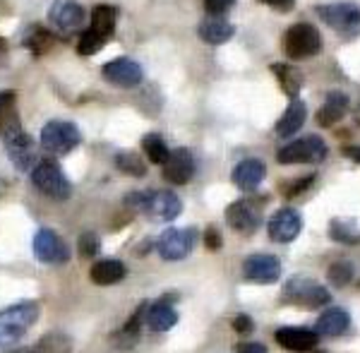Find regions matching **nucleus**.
Wrapping results in <instances>:
<instances>
[{"label":"nucleus","instance_id":"obj_45","mask_svg":"<svg viewBox=\"0 0 360 353\" xmlns=\"http://www.w3.org/2000/svg\"><path fill=\"white\" fill-rule=\"evenodd\" d=\"M0 51H5V41H3V39H0Z\"/></svg>","mask_w":360,"mask_h":353},{"label":"nucleus","instance_id":"obj_17","mask_svg":"<svg viewBox=\"0 0 360 353\" xmlns=\"http://www.w3.org/2000/svg\"><path fill=\"white\" fill-rule=\"evenodd\" d=\"M8 144V154L13 159V164L17 166L20 171H32L34 166L39 164V156H37V142L27 135V132H17V135L8 137L5 140Z\"/></svg>","mask_w":360,"mask_h":353},{"label":"nucleus","instance_id":"obj_12","mask_svg":"<svg viewBox=\"0 0 360 353\" xmlns=\"http://www.w3.org/2000/svg\"><path fill=\"white\" fill-rule=\"evenodd\" d=\"M34 255L37 259H41L46 264H63L68 262L70 250L65 245V240L51 229H39L34 236Z\"/></svg>","mask_w":360,"mask_h":353},{"label":"nucleus","instance_id":"obj_2","mask_svg":"<svg viewBox=\"0 0 360 353\" xmlns=\"http://www.w3.org/2000/svg\"><path fill=\"white\" fill-rule=\"evenodd\" d=\"M281 303L295 305V308L315 310L332 303V293L327 291L324 283L315 281L312 276H293L286 281L281 291Z\"/></svg>","mask_w":360,"mask_h":353},{"label":"nucleus","instance_id":"obj_38","mask_svg":"<svg viewBox=\"0 0 360 353\" xmlns=\"http://www.w3.org/2000/svg\"><path fill=\"white\" fill-rule=\"evenodd\" d=\"M315 183V176H307V178H300V181H295V183H288L286 188H283V195L286 198H295V195H300V193H305L310 185Z\"/></svg>","mask_w":360,"mask_h":353},{"label":"nucleus","instance_id":"obj_6","mask_svg":"<svg viewBox=\"0 0 360 353\" xmlns=\"http://www.w3.org/2000/svg\"><path fill=\"white\" fill-rule=\"evenodd\" d=\"M327 154H329V149L322 137L307 135L303 140H295L278 149L276 161L283 166L286 164H319V161L327 159Z\"/></svg>","mask_w":360,"mask_h":353},{"label":"nucleus","instance_id":"obj_44","mask_svg":"<svg viewBox=\"0 0 360 353\" xmlns=\"http://www.w3.org/2000/svg\"><path fill=\"white\" fill-rule=\"evenodd\" d=\"M10 353H37V349H34V344H32V346H27V349H15Z\"/></svg>","mask_w":360,"mask_h":353},{"label":"nucleus","instance_id":"obj_27","mask_svg":"<svg viewBox=\"0 0 360 353\" xmlns=\"http://www.w3.org/2000/svg\"><path fill=\"white\" fill-rule=\"evenodd\" d=\"M144 317H147V303H142L137 308L135 315L130 317V320L125 322V327L118 332V337H115V341H118L120 349H130V346L137 344V337H139V325L144 322Z\"/></svg>","mask_w":360,"mask_h":353},{"label":"nucleus","instance_id":"obj_1","mask_svg":"<svg viewBox=\"0 0 360 353\" xmlns=\"http://www.w3.org/2000/svg\"><path fill=\"white\" fill-rule=\"evenodd\" d=\"M39 315H41V305L37 300H20L0 310V346H15L37 325Z\"/></svg>","mask_w":360,"mask_h":353},{"label":"nucleus","instance_id":"obj_40","mask_svg":"<svg viewBox=\"0 0 360 353\" xmlns=\"http://www.w3.org/2000/svg\"><path fill=\"white\" fill-rule=\"evenodd\" d=\"M233 329L238 334H248V332H252L255 325H252V317L250 315H238L236 320H233Z\"/></svg>","mask_w":360,"mask_h":353},{"label":"nucleus","instance_id":"obj_3","mask_svg":"<svg viewBox=\"0 0 360 353\" xmlns=\"http://www.w3.org/2000/svg\"><path fill=\"white\" fill-rule=\"evenodd\" d=\"M127 205L135 207L139 212H147L149 219L154 222H173L183 212V202L176 193L166 190H147V193H130Z\"/></svg>","mask_w":360,"mask_h":353},{"label":"nucleus","instance_id":"obj_30","mask_svg":"<svg viewBox=\"0 0 360 353\" xmlns=\"http://www.w3.org/2000/svg\"><path fill=\"white\" fill-rule=\"evenodd\" d=\"M37 353H70L72 349V339L68 337L65 332H51L41 337L34 344Z\"/></svg>","mask_w":360,"mask_h":353},{"label":"nucleus","instance_id":"obj_33","mask_svg":"<svg viewBox=\"0 0 360 353\" xmlns=\"http://www.w3.org/2000/svg\"><path fill=\"white\" fill-rule=\"evenodd\" d=\"M103 44H106V39H103L101 34H96L94 29H86L82 37L77 39V51L82 56H94L96 51L103 49Z\"/></svg>","mask_w":360,"mask_h":353},{"label":"nucleus","instance_id":"obj_35","mask_svg":"<svg viewBox=\"0 0 360 353\" xmlns=\"http://www.w3.org/2000/svg\"><path fill=\"white\" fill-rule=\"evenodd\" d=\"M27 46L32 49L34 56H41L51 49V46H53V34L46 32V29H34L27 39Z\"/></svg>","mask_w":360,"mask_h":353},{"label":"nucleus","instance_id":"obj_21","mask_svg":"<svg viewBox=\"0 0 360 353\" xmlns=\"http://www.w3.org/2000/svg\"><path fill=\"white\" fill-rule=\"evenodd\" d=\"M154 332H168L178 325V310L166 300H156V303H147V317H144Z\"/></svg>","mask_w":360,"mask_h":353},{"label":"nucleus","instance_id":"obj_15","mask_svg":"<svg viewBox=\"0 0 360 353\" xmlns=\"http://www.w3.org/2000/svg\"><path fill=\"white\" fill-rule=\"evenodd\" d=\"M103 77L115 86H123V89H132L142 82V68L132 58H115V60L103 65Z\"/></svg>","mask_w":360,"mask_h":353},{"label":"nucleus","instance_id":"obj_9","mask_svg":"<svg viewBox=\"0 0 360 353\" xmlns=\"http://www.w3.org/2000/svg\"><path fill=\"white\" fill-rule=\"evenodd\" d=\"M195 243H197L195 229H168L161 233L156 248H159V255L166 262H176V259H183L193 252Z\"/></svg>","mask_w":360,"mask_h":353},{"label":"nucleus","instance_id":"obj_25","mask_svg":"<svg viewBox=\"0 0 360 353\" xmlns=\"http://www.w3.org/2000/svg\"><path fill=\"white\" fill-rule=\"evenodd\" d=\"M346 108H348V96L341 94V91H332V94H327L324 106L317 111V123L322 127H332L346 115Z\"/></svg>","mask_w":360,"mask_h":353},{"label":"nucleus","instance_id":"obj_19","mask_svg":"<svg viewBox=\"0 0 360 353\" xmlns=\"http://www.w3.org/2000/svg\"><path fill=\"white\" fill-rule=\"evenodd\" d=\"M348 327H351V315L344 308H327L315 322L319 337H341Z\"/></svg>","mask_w":360,"mask_h":353},{"label":"nucleus","instance_id":"obj_16","mask_svg":"<svg viewBox=\"0 0 360 353\" xmlns=\"http://www.w3.org/2000/svg\"><path fill=\"white\" fill-rule=\"evenodd\" d=\"M274 339L281 349L293 353H310L319 344V334L315 329H305V327H281L276 329Z\"/></svg>","mask_w":360,"mask_h":353},{"label":"nucleus","instance_id":"obj_18","mask_svg":"<svg viewBox=\"0 0 360 353\" xmlns=\"http://www.w3.org/2000/svg\"><path fill=\"white\" fill-rule=\"evenodd\" d=\"M49 20L60 29V32H75V29L82 27L84 22V10L79 3L75 0H58V3L51 8Z\"/></svg>","mask_w":360,"mask_h":353},{"label":"nucleus","instance_id":"obj_34","mask_svg":"<svg viewBox=\"0 0 360 353\" xmlns=\"http://www.w3.org/2000/svg\"><path fill=\"white\" fill-rule=\"evenodd\" d=\"M327 279L336 288L346 286V283H351V279H353V264L351 262H334L327 271Z\"/></svg>","mask_w":360,"mask_h":353},{"label":"nucleus","instance_id":"obj_11","mask_svg":"<svg viewBox=\"0 0 360 353\" xmlns=\"http://www.w3.org/2000/svg\"><path fill=\"white\" fill-rule=\"evenodd\" d=\"M243 276L252 283H276L281 279V262L274 255H250L243 262Z\"/></svg>","mask_w":360,"mask_h":353},{"label":"nucleus","instance_id":"obj_29","mask_svg":"<svg viewBox=\"0 0 360 353\" xmlns=\"http://www.w3.org/2000/svg\"><path fill=\"white\" fill-rule=\"evenodd\" d=\"M115 17H118V13H115L111 5H96L94 13H91L89 29H94L96 34H101L103 39H108L115 29Z\"/></svg>","mask_w":360,"mask_h":353},{"label":"nucleus","instance_id":"obj_43","mask_svg":"<svg viewBox=\"0 0 360 353\" xmlns=\"http://www.w3.org/2000/svg\"><path fill=\"white\" fill-rule=\"evenodd\" d=\"M344 156H348L351 161H356V164H360V147H344Z\"/></svg>","mask_w":360,"mask_h":353},{"label":"nucleus","instance_id":"obj_10","mask_svg":"<svg viewBox=\"0 0 360 353\" xmlns=\"http://www.w3.org/2000/svg\"><path fill=\"white\" fill-rule=\"evenodd\" d=\"M226 222L238 233H255L262 224V210L255 200H238L226 210Z\"/></svg>","mask_w":360,"mask_h":353},{"label":"nucleus","instance_id":"obj_8","mask_svg":"<svg viewBox=\"0 0 360 353\" xmlns=\"http://www.w3.org/2000/svg\"><path fill=\"white\" fill-rule=\"evenodd\" d=\"M79 130L77 125L68 120H51L41 130V147L51 154H68L79 144Z\"/></svg>","mask_w":360,"mask_h":353},{"label":"nucleus","instance_id":"obj_42","mask_svg":"<svg viewBox=\"0 0 360 353\" xmlns=\"http://www.w3.org/2000/svg\"><path fill=\"white\" fill-rule=\"evenodd\" d=\"M236 353H266V346H262L259 341H245V344H238Z\"/></svg>","mask_w":360,"mask_h":353},{"label":"nucleus","instance_id":"obj_5","mask_svg":"<svg viewBox=\"0 0 360 353\" xmlns=\"http://www.w3.org/2000/svg\"><path fill=\"white\" fill-rule=\"evenodd\" d=\"M32 183L34 188H39V193L51 200H68L72 195V185L53 161H39L32 169Z\"/></svg>","mask_w":360,"mask_h":353},{"label":"nucleus","instance_id":"obj_4","mask_svg":"<svg viewBox=\"0 0 360 353\" xmlns=\"http://www.w3.org/2000/svg\"><path fill=\"white\" fill-rule=\"evenodd\" d=\"M317 15L324 25H329L339 37L356 39L360 37V8L353 3H332L319 5Z\"/></svg>","mask_w":360,"mask_h":353},{"label":"nucleus","instance_id":"obj_7","mask_svg":"<svg viewBox=\"0 0 360 353\" xmlns=\"http://www.w3.org/2000/svg\"><path fill=\"white\" fill-rule=\"evenodd\" d=\"M283 51L293 60H305L322 51V37L312 25H293L283 34Z\"/></svg>","mask_w":360,"mask_h":353},{"label":"nucleus","instance_id":"obj_26","mask_svg":"<svg viewBox=\"0 0 360 353\" xmlns=\"http://www.w3.org/2000/svg\"><path fill=\"white\" fill-rule=\"evenodd\" d=\"M305 115H307V108L305 103L300 99H293L291 106L286 108V113L281 115V120L276 123V132L278 137H288V135H295V132L303 127L305 123Z\"/></svg>","mask_w":360,"mask_h":353},{"label":"nucleus","instance_id":"obj_32","mask_svg":"<svg viewBox=\"0 0 360 353\" xmlns=\"http://www.w3.org/2000/svg\"><path fill=\"white\" fill-rule=\"evenodd\" d=\"M142 149H144V154L149 156V161H152V164H164V161L168 159V152H171V149L166 147L164 137L156 135V132H152V135L144 137V140H142Z\"/></svg>","mask_w":360,"mask_h":353},{"label":"nucleus","instance_id":"obj_36","mask_svg":"<svg viewBox=\"0 0 360 353\" xmlns=\"http://www.w3.org/2000/svg\"><path fill=\"white\" fill-rule=\"evenodd\" d=\"M79 250H82L84 257H96L98 252H101V240H98V236L94 231H84L82 236H79Z\"/></svg>","mask_w":360,"mask_h":353},{"label":"nucleus","instance_id":"obj_41","mask_svg":"<svg viewBox=\"0 0 360 353\" xmlns=\"http://www.w3.org/2000/svg\"><path fill=\"white\" fill-rule=\"evenodd\" d=\"M262 5H269V8L278 10V13H291L295 8V0H259Z\"/></svg>","mask_w":360,"mask_h":353},{"label":"nucleus","instance_id":"obj_28","mask_svg":"<svg viewBox=\"0 0 360 353\" xmlns=\"http://www.w3.org/2000/svg\"><path fill=\"white\" fill-rule=\"evenodd\" d=\"M271 70H274L278 84H281V89L286 91L288 96H298L300 86H303V72L298 70V68L293 65H271Z\"/></svg>","mask_w":360,"mask_h":353},{"label":"nucleus","instance_id":"obj_20","mask_svg":"<svg viewBox=\"0 0 360 353\" xmlns=\"http://www.w3.org/2000/svg\"><path fill=\"white\" fill-rule=\"evenodd\" d=\"M20 130V108H17L15 91H0V137L8 140Z\"/></svg>","mask_w":360,"mask_h":353},{"label":"nucleus","instance_id":"obj_14","mask_svg":"<svg viewBox=\"0 0 360 353\" xmlns=\"http://www.w3.org/2000/svg\"><path fill=\"white\" fill-rule=\"evenodd\" d=\"M164 178L173 185H188L195 178V159L190 149L180 147L168 152V159L164 161Z\"/></svg>","mask_w":360,"mask_h":353},{"label":"nucleus","instance_id":"obj_31","mask_svg":"<svg viewBox=\"0 0 360 353\" xmlns=\"http://www.w3.org/2000/svg\"><path fill=\"white\" fill-rule=\"evenodd\" d=\"M115 166H118V171H123L125 176H135V178L147 176V164H144L135 152H118L115 154Z\"/></svg>","mask_w":360,"mask_h":353},{"label":"nucleus","instance_id":"obj_22","mask_svg":"<svg viewBox=\"0 0 360 353\" xmlns=\"http://www.w3.org/2000/svg\"><path fill=\"white\" fill-rule=\"evenodd\" d=\"M197 34H200V39L205 44H212V46H221L226 44L229 39H233L236 34V27L231 25V22H226L224 17H214L209 15V20H205L197 29Z\"/></svg>","mask_w":360,"mask_h":353},{"label":"nucleus","instance_id":"obj_23","mask_svg":"<svg viewBox=\"0 0 360 353\" xmlns=\"http://www.w3.org/2000/svg\"><path fill=\"white\" fill-rule=\"evenodd\" d=\"M264 176H266V169H264L262 161H257V159H245V161H240V164L236 166V171H233V183H236L240 190H245V193H252V190L264 181Z\"/></svg>","mask_w":360,"mask_h":353},{"label":"nucleus","instance_id":"obj_13","mask_svg":"<svg viewBox=\"0 0 360 353\" xmlns=\"http://www.w3.org/2000/svg\"><path fill=\"white\" fill-rule=\"evenodd\" d=\"M300 231H303V217L291 207L278 210L266 224V233L274 243H291L298 238Z\"/></svg>","mask_w":360,"mask_h":353},{"label":"nucleus","instance_id":"obj_39","mask_svg":"<svg viewBox=\"0 0 360 353\" xmlns=\"http://www.w3.org/2000/svg\"><path fill=\"white\" fill-rule=\"evenodd\" d=\"M205 245H207V250H212V252L221 250L224 238H221V233H219V229H212V226L207 229V233H205Z\"/></svg>","mask_w":360,"mask_h":353},{"label":"nucleus","instance_id":"obj_37","mask_svg":"<svg viewBox=\"0 0 360 353\" xmlns=\"http://www.w3.org/2000/svg\"><path fill=\"white\" fill-rule=\"evenodd\" d=\"M233 5H236V0H205L207 13L214 15V17H221L224 13H229Z\"/></svg>","mask_w":360,"mask_h":353},{"label":"nucleus","instance_id":"obj_24","mask_svg":"<svg viewBox=\"0 0 360 353\" xmlns=\"http://www.w3.org/2000/svg\"><path fill=\"white\" fill-rule=\"evenodd\" d=\"M125 271L127 269L120 259H98V262H94V267H91L89 276L98 286H111V283L125 279Z\"/></svg>","mask_w":360,"mask_h":353}]
</instances>
